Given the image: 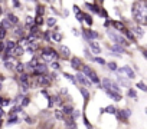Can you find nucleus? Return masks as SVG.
Returning <instances> with one entry per match:
<instances>
[{
  "mask_svg": "<svg viewBox=\"0 0 147 129\" xmlns=\"http://www.w3.org/2000/svg\"><path fill=\"white\" fill-rule=\"evenodd\" d=\"M0 125H2V123H0Z\"/></svg>",
  "mask_w": 147,
  "mask_h": 129,
  "instance_id": "obj_46",
  "label": "nucleus"
},
{
  "mask_svg": "<svg viewBox=\"0 0 147 129\" xmlns=\"http://www.w3.org/2000/svg\"><path fill=\"white\" fill-rule=\"evenodd\" d=\"M61 52H62V55H63L65 57H69V55H71V50H69L66 46H61Z\"/></svg>",
  "mask_w": 147,
  "mask_h": 129,
  "instance_id": "obj_16",
  "label": "nucleus"
},
{
  "mask_svg": "<svg viewBox=\"0 0 147 129\" xmlns=\"http://www.w3.org/2000/svg\"><path fill=\"white\" fill-rule=\"evenodd\" d=\"M105 92H107V95H108L110 98H113L114 100H117V102L121 100V95H120V93H115V92H111V90H105Z\"/></svg>",
  "mask_w": 147,
  "mask_h": 129,
  "instance_id": "obj_13",
  "label": "nucleus"
},
{
  "mask_svg": "<svg viewBox=\"0 0 147 129\" xmlns=\"http://www.w3.org/2000/svg\"><path fill=\"white\" fill-rule=\"evenodd\" d=\"M111 49H113V52H118V53H123V47H121V46H117V45H114V46H113Z\"/></svg>",
  "mask_w": 147,
  "mask_h": 129,
  "instance_id": "obj_24",
  "label": "nucleus"
},
{
  "mask_svg": "<svg viewBox=\"0 0 147 129\" xmlns=\"http://www.w3.org/2000/svg\"><path fill=\"white\" fill-rule=\"evenodd\" d=\"M10 103V99H5V98H0V108L5 106V105H9Z\"/></svg>",
  "mask_w": 147,
  "mask_h": 129,
  "instance_id": "obj_19",
  "label": "nucleus"
},
{
  "mask_svg": "<svg viewBox=\"0 0 147 129\" xmlns=\"http://www.w3.org/2000/svg\"><path fill=\"white\" fill-rule=\"evenodd\" d=\"M77 80H78L81 85H84V86H90V83H91V82H90L82 73H78V75H77ZM77 80H75V82H77Z\"/></svg>",
  "mask_w": 147,
  "mask_h": 129,
  "instance_id": "obj_8",
  "label": "nucleus"
},
{
  "mask_svg": "<svg viewBox=\"0 0 147 129\" xmlns=\"http://www.w3.org/2000/svg\"><path fill=\"white\" fill-rule=\"evenodd\" d=\"M20 82H22L23 90H28V89H29V78H28V75L22 73V75H20Z\"/></svg>",
  "mask_w": 147,
  "mask_h": 129,
  "instance_id": "obj_9",
  "label": "nucleus"
},
{
  "mask_svg": "<svg viewBox=\"0 0 147 129\" xmlns=\"http://www.w3.org/2000/svg\"><path fill=\"white\" fill-rule=\"evenodd\" d=\"M81 93L84 95V98H85V99H90V93H88L85 89H81Z\"/></svg>",
  "mask_w": 147,
  "mask_h": 129,
  "instance_id": "obj_32",
  "label": "nucleus"
},
{
  "mask_svg": "<svg viewBox=\"0 0 147 129\" xmlns=\"http://www.w3.org/2000/svg\"><path fill=\"white\" fill-rule=\"evenodd\" d=\"M133 15L136 22H138L140 25H146L147 23V9L144 5L141 3H136L133 6Z\"/></svg>",
  "mask_w": 147,
  "mask_h": 129,
  "instance_id": "obj_1",
  "label": "nucleus"
},
{
  "mask_svg": "<svg viewBox=\"0 0 147 129\" xmlns=\"http://www.w3.org/2000/svg\"><path fill=\"white\" fill-rule=\"evenodd\" d=\"M52 39H53L55 42H61V39H62V35H59V33H53V35H52Z\"/></svg>",
  "mask_w": 147,
  "mask_h": 129,
  "instance_id": "obj_22",
  "label": "nucleus"
},
{
  "mask_svg": "<svg viewBox=\"0 0 147 129\" xmlns=\"http://www.w3.org/2000/svg\"><path fill=\"white\" fill-rule=\"evenodd\" d=\"M113 26L115 27V29H118V30H121V32H125V27L121 25V23H118V22H113Z\"/></svg>",
  "mask_w": 147,
  "mask_h": 129,
  "instance_id": "obj_18",
  "label": "nucleus"
},
{
  "mask_svg": "<svg viewBox=\"0 0 147 129\" xmlns=\"http://www.w3.org/2000/svg\"><path fill=\"white\" fill-rule=\"evenodd\" d=\"M74 12H75L77 15H78V13H81V10H80V7H78V6H74Z\"/></svg>",
  "mask_w": 147,
  "mask_h": 129,
  "instance_id": "obj_39",
  "label": "nucleus"
},
{
  "mask_svg": "<svg viewBox=\"0 0 147 129\" xmlns=\"http://www.w3.org/2000/svg\"><path fill=\"white\" fill-rule=\"evenodd\" d=\"M85 37L88 39V42L91 39H97L98 37V33L97 32H92V30H85Z\"/></svg>",
  "mask_w": 147,
  "mask_h": 129,
  "instance_id": "obj_10",
  "label": "nucleus"
},
{
  "mask_svg": "<svg viewBox=\"0 0 147 129\" xmlns=\"http://www.w3.org/2000/svg\"><path fill=\"white\" fill-rule=\"evenodd\" d=\"M5 36H6V29L0 25V39H5Z\"/></svg>",
  "mask_w": 147,
  "mask_h": 129,
  "instance_id": "obj_23",
  "label": "nucleus"
},
{
  "mask_svg": "<svg viewBox=\"0 0 147 129\" xmlns=\"http://www.w3.org/2000/svg\"><path fill=\"white\" fill-rule=\"evenodd\" d=\"M22 33H23V32H22V29H18V32H16V35H20V36H22Z\"/></svg>",
  "mask_w": 147,
  "mask_h": 129,
  "instance_id": "obj_43",
  "label": "nucleus"
},
{
  "mask_svg": "<svg viewBox=\"0 0 147 129\" xmlns=\"http://www.w3.org/2000/svg\"><path fill=\"white\" fill-rule=\"evenodd\" d=\"M128 95H130L131 98H136V99H137V93H136L134 90H131V89H130V90H128Z\"/></svg>",
  "mask_w": 147,
  "mask_h": 129,
  "instance_id": "obj_35",
  "label": "nucleus"
},
{
  "mask_svg": "<svg viewBox=\"0 0 147 129\" xmlns=\"http://www.w3.org/2000/svg\"><path fill=\"white\" fill-rule=\"evenodd\" d=\"M42 57H43V60L51 62V60H53V59L56 57V53H55V50H52V49H45L43 53H42Z\"/></svg>",
  "mask_w": 147,
  "mask_h": 129,
  "instance_id": "obj_4",
  "label": "nucleus"
},
{
  "mask_svg": "<svg viewBox=\"0 0 147 129\" xmlns=\"http://www.w3.org/2000/svg\"><path fill=\"white\" fill-rule=\"evenodd\" d=\"M0 89H2V83H0Z\"/></svg>",
  "mask_w": 147,
  "mask_h": 129,
  "instance_id": "obj_45",
  "label": "nucleus"
},
{
  "mask_svg": "<svg viewBox=\"0 0 147 129\" xmlns=\"http://www.w3.org/2000/svg\"><path fill=\"white\" fill-rule=\"evenodd\" d=\"M134 32L137 33V36H138V37H143V35H144V32H143V29H141V27H136V29H134Z\"/></svg>",
  "mask_w": 147,
  "mask_h": 129,
  "instance_id": "obj_21",
  "label": "nucleus"
},
{
  "mask_svg": "<svg viewBox=\"0 0 147 129\" xmlns=\"http://www.w3.org/2000/svg\"><path fill=\"white\" fill-rule=\"evenodd\" d=\"M65 78H68V79H69L71 82H74V83H75V79H74V78H72L71 75H68V73H65Z\"/></svg>",
  "mask_w": 147,
  "mask_h": 129,
  "instance_id": "obj_37",
  "label": "nucleus"
},
{
  "mask_svg": "<svg viewBox=\"0 0 147 129\" xmlns=\"http://www.w3.org/2000/svg\"><path fill=\"white\" fill-rule=\"evenodd\" d=\"M5 66H6L7 69H13V62H12V60H6V62H5Z\"/></svg>",
  "mask_w": 147,
  "mask_h": 129,
  "instance_id": "obj_25",
  "label": "nucleus"
},
{
  "mask_svg": "<svg viewBox=\"0 0 147 129\" xmlns=\"http://www.w3.org/2000/svg\"><path fill=\"white\" fill-rule=\"evenodd\" d=\"M104 110H105V112H108V113H115V112H117V109H115L114 106H108V108H107V109H104Z\"/></svg>",
  "mask_w": 147,
  "mask_h": 129,
  "instance_id": "obj_28",
  "label": "nucleus"
},
{
  "mask_svg": "<svg viewBox=\"0 0 147 129\" xmlns=\"http://www.w3.org/2000/svg\"><path fill=\"white\" fill-rule=\"evenodd\" d=\"M35 75H45L46 73V64L43 63H36V66L33 68Z\"/></svg>",
  "mask_w": 147,
  "mask_h": 129,
  "instance_id": "obj_6",
  "label": "nucleus"
},
{
  "mask_svg": "<svg viewBox=\"0 0 147 129\" xmlns=\"http://www.w3.org/2000/svg\"><path fill=\"white\" fill-rule=\"evenodd\" d=\"M118 70V73L120 75H124L125 78H128V79H133L134 78V72H133V69H130L128 66H124V68H120V69H117Z\"/></svg>",
  "mask_w": 147,
  "mask_h": 129,
  "instance_id": "obj_5",
  "label": "nucleus"
},
{
  "mask_svg": "<svg viewBox=\"0 0 147 129\" xmlns=\"http://www.w3.org/2000/svg\"><path fill=\"white\" fill-rule=\"evenodd\" d=\"M107 35L110 36V39L113 40V42H115V45L118 46V45H127V42H125V39L123 37V36H120V35H117L115 32H111V30H107Z\"/></svg>",
  "mask_w": 147,
  "mask_h": 129,
  "instance_id": "obj_3",
  "label": "nucleus"
},
{
  "mask_svg": "<svg viewBox=\"0 0 147 129\" xmlns=\"http://www.w3.org/2000/svg\"><path fill=\"white\" fill-rule=\"evenodd\" d=\"M71 115H72V120H75V119H77V118L80 116V110H75V109H72Z\"/></svg>",
  "mask_w": 147,
  "mask_h": 129,
  "instance_id": "obj_20",
  "label": "nucleus"
},
{
  "mask_svg": "<svg viewBox=\"0 0 147 129\" xmlns=\"http://www.w3.org/2000/svg\"><path fill=\"white\" fill-rule=\"evenodd\" d=\"M95 62L97 63H101V64H105V60L102 57H95Z\"/></svg>",
  "mask_w": 147,
  "mask_h": 129,
  "instance_id": "obj_34",
  "label": "nucleus"
},
{
  "mask_svg": "<svg viewBox=\"0 0 147 129\" xmlns=\"http://www.w3.org/2000/svg\"><path fill=\"white\" fill-rule=\"evenodd\" d=\"M137 88H140V89H141V90H144V92L147 90V88H146V85H144L143 82H138V83H137Z\"/></svg>",
  "mask_w": 147,
  "mask_h": 129,
  "instance_id": "obj_30",
  "label": "nucleus"
},
{
  "mask_svg": "<svg viewBox=\"0 0 147 129\" xmlns=\"http://www.w3.org/2000/svg\"><path fill=\"white\" fill-rule=\"evenodd\" d=\"M82 17L85 19V22H87V23H88L90 26L92 25V19H91V16H87V15H82Z\"/></svg>",
  "mask_w": 147,
  "mask_h": 129,
  "instance_id": "obj_26",
  "label": "nucleus"
},
{
  "mask_svg": "<svg viewBox=\"0 0 147 129\" xmlns=\"http://www.w3.org/2000/svg\"><path fill=\"white\" fill-rule=\"evenodd\" d=\"M125 33H127V36H128V37H130V39H131V40H133V39H134V37H133V35H131V33H130V32H128V30H125Z\"/></svg>",
  "mask_w": 147,
  "mask_h": 129,
  "instance_id": "obj_41",
  "label": "nucleus"
},
{
  "mask_svg": "<svg viewBox=\"0 0 147 129\" xmlns=\"http://www.w3.org/2000/svg\"><path fill=\"white\" fill-rule=\"evenodd\" d=\"M23 47H20V46H18L16 45V47L13 49V53H12V56H20V55H23Z\"/></svg>",
  "mask_w": 147,
  "mask_h": 129,
  "instance_id": "obj_15",
  "label": "nucleus"
},
{
  "mask_svg": "<svg viewBox=\"0 0 147 129\" xmlns=\"http://www.w3.org/2000/svg\"><path fill=\"white\" fill-rule=\"evenodd\" d=\"M102 88H104V90H111V92L120 93V88H118V85H117L115 82H113L111 79H108V78L102 79Z\"/></svg>",
  "mask_w": 147,
  "mask_h": 129,
  "instance_id": "obj_2",
  "label": "nucleus"
},
{
  "mask_svg": "<svg viewBox=\"0 0 147 129\" xmlns=\"http://www.w3.org/2000/svg\"><path fill=\"white\" fill-rule=\"evenodd\" d=\"M71 66L74 68V69H80V66H81V62H80V59L78 57H74L72 60H71Z\"/></svg>",
  "mask_w": 147,
  "mask_h": 129,
  "instance_id": "obj_11",
  "label": "nucleus"
},
{
  "mask_svg": "<svg viewBox=\"0 0 147 129\" xmlns=\"http://www.w3.org/2000/svg\"><path fill=\"white\" fill-rule=\"evenodd\" d=\"M55 116H56V118H58V119H62V118H63V116H62V113H61V112H55Z\"/></svg>",
  "mask_w": 147,
  "mask_h": 129,
  "instance_id": "obj_38",
  "label": "nucleus"
},
{
  "mask_svg": "<svg viewBox=\"0 0 147 129\" xmlns=\"http://www.w3.org/2000/svg\"><path fill=\"white\" fill-rule=\"evenodd\" d=\"M123 116H124V113H123ZM123 116H121V118H123ZM125 116H130V110H128V109L125 110Z\"/></svg>",
  "mask_w": 147,
  "mask_h": 129,
  "instance_id": "obj_42",
  "label": "nucleus"
},
{
  "mask_svg": "<svg viewBox=\"0 0 147 129\" xmlns=\"http://www.w3.org/2000/svg\"><path fill=\"white\" fill-rule=\"evenodd\" d=\"M52 68L53 69H59V63L58 62H52Z\"/></svg>",
  "mask_w": 147,
  "mask_h": 129,
  "instance_id": "obj_36",
  "label": "nucleus"
},
{
  "mask_svg": "<svg viewBox=\"0 0 147 129\" xmlns=\"http://www.w3.org/2000/svg\"><path fill=\"white\" fill-rule=\"evenodd\" d=\"M2 116H3V109L0 108V118H2Z\"/></svg>",
  "mask_w": 147,
  "mask_h": 129,
  "instance_id": "obj_44",
  "label": "nucleus"
},
{
  "mask_svg": "<svg viewBox=\"0 0 147 129\" xmlns=\"http://www.w3.org/2000/svg\"><path fill=\"white\" fill-rule=\"evenodd\" d=\"M108 68H110L111 70H117V69H118V68H117V64H115L114 62H110V63H108Z\"/></svg>",
  "mask_w": 147,
  "mask_h": 129,
  "instance_id": "obj_29",
  "label": "nucleus"
},
{
  "mask_svg": "<svg viewBox=\"0 0 147 129\" xmlns=\"http://www.w3.org/2000/svg\"><path fill=\"white\" fill-rule=\"evenodd\" d=\"M15 47H16V43H15V42H9V43H7V46H6V53L12 56V53H13V49H15Z\"/></svg>",
  "mask_w": 147,
  "mask_h": 129,
  "instance_id": "obj_12",
  "label": "nucleus"
},
{
  "mask_svg": "<svg viewBox=\"0 0 147 129\" xmlns=\"http://www.w3.org/2000/svg\"><path fill=\"white\" fill-rule=\"evenodd\" d=\"M118 82H120L123 86H127V88L130 86V80H128V79H124L123 76H118Z\"/></svg>",
  "mask_w": 147,
  "mask_h": 129,
  "instance_id": "obj_17",
  "label": "nucleus"
},
{
  "mask_svg": "<svg viewBox=\"0 0 147 129\" xmlns=\"http://www.w3.org/2000/svg\"><path fill=\"white\" fill-rule=\"evenodd\" d=\"M16 122H18V118H16V116H13V118H10V119H9V122H7V123H9V125H13V123H16Z\"/></svg>",
  "mask_w": 147,
  "mask_h": 129,
  "instance_id": "obj_33",
  "label": "nucleus"
},
{
  "mask_svg": "<svg viewBox=\"0 0 147 129\" xmlns=\"http://www.w3.org/2000/svg\"><path fill=\"white\" fill-rule=\"evenodd\" d=\"M23 68H25V66H23V63H18V66H16V70H18V72L20 73V72H23Z\"/></svg>",
  "mask_w": 147,
  "mask_h": 129,
  "instance_id": "obj_31",
  "label": "nucleus"
},
{
  "mask_svg": "<svg viewBox=\"0 0 147 129\" xmlns=\"http://www.w3.org/2000/svg\"><path fill=\"white\" fill-rule=\"evenodd\" d=\"M88 43H90V47H91L92 53H95V55L101 53V46H100V45H98L97 42H94V40H90Z\"/></svg>",
  "mask_w": 147,
  "mask_h": 129,
  "instance_id": "obj_7",
  "label": "nucleus"
},
{
  "mask_svg": "<svg viewBox=\"0 0 147 129\" xmlns=\"http://www.w3.org/2000/svg\"><path fill=\"white\" fill-rule=\"evenodd\" d=\"M46 23H48L49 26H53V25H56V19H53V17H49V19L46 20Z\"/></svg>",
  "mask_w": 147,
  "mask_h": 129,
  "instance_id": "obj_27",
  "label": "nucleus"
},
{
  "mask_svg": "<svg viewBox=\"0 0 147 129\" xmlns=\"http://www.w3.org/2000/svg\"><path fill=\"white\" fill-rule=\"evenodd\" d=\"M26 23H28V25H30V23H33V19H32V17H28V20H26Z\"/></svg>",
  "mask_w": 147,
  "mask_h": 129,
  "instance_id": "obj_40",
  "label": "nucleus"
},
{
  "mask_svg": "<svg viewBox=\"0 0 147 129\" xmlns=\"http://www.w3.org/2000/svg\"><path fill=\"white\" fill-rule=\"evenodd\" d=\"M6 19H7V22H9L10 25H18V22H19V20H18V17H16L15 15H12V13H10V15H7V17H6Z\"/></svg>",
  "mask_w": 147,
  "mask_h": 129,
  "instance_id": "obj_14",
  "label": "nucleus"
}]
</instances>
